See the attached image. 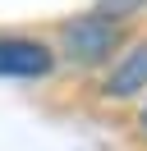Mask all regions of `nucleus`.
<instances>
[{"label":"nucleus","mask_w":147,"mask_h":151,"mask_svg":"<svg viewBox=\"0 0 147 151\" xmlns=\"http://www.w3.org/2000/svg\"><path fill=\"white\" fill-rule=\"evenodd\" d=\"M64 50H69V60H78V64L106 60L110 50H115V23L101 19V14H83V19L64 23Z\"/></svg>","instance_id":"1"},{"label":"nucleus","mask_w":147,"mask_h":151,"mask_svg":"<svg viewBox=\"0 0 147 151\" xmlns=\"http://www.w3.org/2000/svg\"><path fill=\"white\" fill-rule=\"evenodd\" d=\"M51 73V50L28 37H0V78H41Z\"/></svg>","instance_id":"2"},{"label":"nucleus","mask_w":147,"mask_h":151,"mask_svg":"<svg viewBox=\"0 0 147 151\" xmlns=\"http://www.w3.org/2000/svg\"><path fill=\"white\" fill-rule=\"evenodd\" d=\"M138 87H147V41H138V46L110 69L106 92H110V96H133Z\"/></svg>","instance_id":"3"},{"label":"nucleus","mask_w":147,"mask_h":151,"mask_svg":"<svg viewBox=\"0 0 147 151\" xmlns=\"http://www.w3.org/2000/svg\"><path fill=\"white\" fill-rule=\"evenodd\" d=\"M133 5H138V0H106V9H110V14H129Z\"/></svg>","instance_id":"4"},{"label":"nucleus","mask_w":147,"mask_h":151,"mask_svg":"<svg viewBox=\"0 0 147 151\" xmlns=\"http://www.w3.org/2000/svg\"><path fill=\"white\" fill-rule=\"evenodd\" d=\"M143 128H147V114H143Z\"/></svg>","instance_id":"5"}]
</instances>
